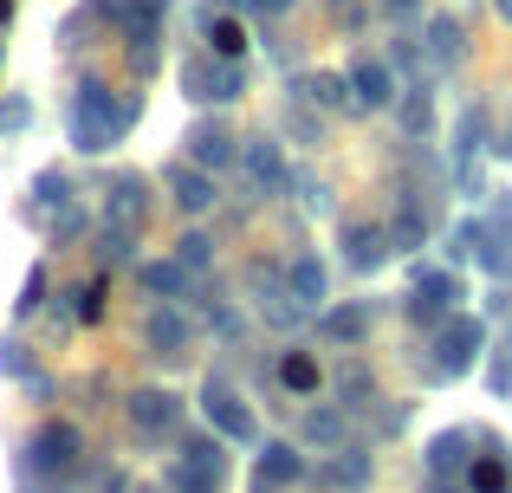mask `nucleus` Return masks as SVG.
Instances as JSON below:
<instances>
[{"instance_id":"41","label":"nucleus","mask_w":512,"mask_h":493,"mask_svg":"<svg viewBox=\"0 0 512 493\" xmlns=\"http://www.w3.org/2000/svg\"><path fill=\"white\" fill-rule=\"evenodd\" d=\"M234 7H247V13H286L292 0H234Z\"/></svg>"},{"instance_id":"26","label":"nucleus","mask_w":512,"mask_h":493,"mask_svg":"<svg viewBox=\"0 0 512 493\" xmlns=\"http://www.w3.org/2000/svg\"><path fill=\"white\" fill-rule=\"evenodd\" d=\"M338 396H344V409H363V403L376 396V377H370L363 364H350L344 377H338Z\"/></svg>"},{"instance_id":"7","label":"nucleus","mask_w":512,"mask_h":493,"mask_svg":"<svg viewBox=\"0 0 512 493\" xmlns=\"http://www.w3.org/2000/svg\"><path fill=\"white\" fill-rule=\"evenodd\" d=\"M175 416H182V403H175L169 390H137L130 396V429H137L143 442H163L175 429Z\"/></svg>"},{"instance_id":"34","label":"nucleus","mask_w":512,"mask_h":493,"mask_svg":"<svg viewBox=\"0 0 512 493\" xmlns=\"http://www.w3.org/2000/svg\"><path fill=\"white\" fill-rule=\"evenodd\" d=\"M98 253H104V260H124V253H130V228H111V221H104Z\"/></svg>"},{"instance_id":"1","label":"nucleus","mask_w":512,"mask_h":493,"mask_svg":"<svg viewBox=\"0 0 512 493\" xmlns=\"http://www.w3.org/2000/svg\"><path fill=\"white\" fill-rule=\"evenodd\" d=\"M137 117H143V104H137V98H111L98 78H85V85L72 91V143H78L85 156L111 150V143L124 137Z\"/></svg>"},{"instance_id":"18","label":"nucleus","mask_w":512,"mask_h":493,"mask_svg":"<svg viewBox=\"0 0 512 493\" xmlns=\"http://www.w3.org/2000/svg\"><path fill=\"white\" fill-rule=\"evenodd\" d=\"M318 331H325L331 344H363V331H370V312H363V305H338V312L318 318Z\"/></svg>"},{"instance_id":"28","label":"nucleus","mask_w":512,"mask_h":493,"mask_svg":"<svg viewBox=\"0 0 512 493\" xmlns=\"http://www.w3.org/2000/svg\"><path fill=\"white\" fill-rule=\"evenodd\" d=\"M422 234H428V221H422V208H402L396 221H389V241H396L402 253L409 247H422Z\"/></svg>"},{"instance_id":"16","label":"nucleus","mask_w":512,"mask_h":493,"mask_svg":"<svg viewBox=\"0 0 512 493\" xmlns=\"http://www.w3.org/2000/svg\"><path fill=\"white\" fill-rule=\"evenodd\" d=\"M143 292H156V299H182L188 292V266L182 260H143Z\"/></svg>"},{"instance_id":"36","label":"nucleus","mask_w":512,"mask_h":493,"mask_svg":"<svg viewBox=\"0 0 512 493\" xmlns=\"http://www.w3.org/2000/svg\"><path fill=\"white\" fill-rule=\"evenodd\" d=\"M78 299H85V305H78V318H85V325H98V318H104V279H91Z\"/></svg>"},{"instance_id":"32","label":"nucleus","mask_w":512,"mask_h":493,"mask_svg":"<svg viewBox=\"0 0 512 493\" xmlns=\"http://www.w3.org/2000/svg\"><path fill=\"white\" fill-rule=\"evenodd\" d=\"M169 487H175V493H214L221 481H208V474H195L188 461H175V468H169Z\"/></svg>"},{"instance_id":"9","label":"nucleus","mask_w":512,"mask_h":493,"mask_svg":"<svg viewBox=\"0 0 512 493\" xmlns=\"http://www.w3.org/2000/svg\"><path fill=\"white\" fill-rule=\"evenodd\" d=\"M169 195H175V208H182V215H208V208H214V169L175 163L169 169Z\"/></svg>"},{"instance_id":"43","label":"nucleus","mask_w":512,"mask_h":493,"mask_svg":"<svg viewBox=\"0 0 512 493\" xmlns=\"http://www.w3.org/2000/svg\"><path fill=\"white\" fill-rule=\"evenodd\" d=\"M13 20V0H0V26H7Z\"/></svg>"},{"instance_id":"13","label":"nucleus","mask_w":512,"mask_h":493,"mask_svg":"<svg viewBox=\"0 0 512 493\" xmlns=\"http://www.w3.org/2000/svg\"><path fill=\"white\" fill-rule=\"evenodd\" d=\"M305 474V461H299V448H286V442H266V455H260V468H253V493H279V487H292Z\"/></svg>"},{"instance_id":"27","label":"nucleus","mask_w":512,"mask_h":493,"mask_svg":"<svg viewBox=\"0 0 512 493\" xmlns=\"http://www.w3.org/2000/svg\"><path fill=\"white\" fill-rule=\"evenodd\" d=\"M325 481H338V487H363V481H370V455L344 448V461H331V468H325Z\"/></svg>"},{"instance_id":"6","label":"nucleus","mask_w":512,"mask_h":493,"mask_svg":"<svg viewBox=\"0 0 512 493\" xmlns=\"http://www.w3.org/2000/svg\"><path fill=\"white\" fill-rule=\"evenodd\" d=\"M182 143H188V163H201V169H227V163L240 156V137L221 124V117H201V124L188 130Z\"/></svg>"},{"instance_id":"38","label":"nucleus","mask_w":512,"mask_h":493,"mask_svg":"<svg viewBox=\"0 0 512 493\" xmlns=\"http://www.w3.org/2000/svg\"><path fill=\"white\" fill-rule=\"evenodd\" d=\"M409 318H415V325H441V299L415 292V299H409Z\"/></svg>"},{"instance_id":"3","label":"nucleus","mask_w":512,"mask_h":493,"mask_svg":"<svg viewBox=\"0 0 512 493\" xmlns=\"http://www.w3.org/2000/svg\"><path fill=\"white\" fill-rule=\"evenodd\" d=\"M240 85H247V78H240V65H234V59H221V65L188 59V65H182V91H188L195 104H234V98H240Z\"/></svg>"},{"instance_id":"25","label":"nucleus","mask_w":512,"mask_h":493,"mask_svg":"<svg viewBox=\"0 0 512 493\" xmlns=\"http://www.w3.org/2000/svg\"><path fill=\"white\" fill-rule=\"evenodd\" d=\"M461 448H467V435H461V429L435 435V442H428V474H454V461H461Z\"/></svg>"},{"instance_id":"20","label":"nucleus","mask_w":512,"mask_h":493,"mask_svg":"<svg viewBox=\"0 0 512 493\" xmlns=\"http://www.w3.org/2000/svg\"><path fill=\"white\" fill-rule=\"evenodd\" d=\"M428 52H435V65H454V59H461V26H454L448 13H435V20H428Z\"/></svg>"},{"instance_id":"29","label":"nucleus","mask_w":512,"mask_h":493,"mask_svg":"<svg viewBox=\"0 0 512 493\" xmlns=\"http://www.w3.org/2000/svg\"><path fill=\"white\" fill-rule=\"evenodd\" d=\"M415 292H428V299H461V286H454V273H435V266H415Z\"/></svg>"},{"instance_id":"19","label":"nucleus","mask_w":512,"mask_h":493,"mask_svg":"<svg viewBox=\"0 0 512 493\" xmlns=\"http://www.w3.org/2000/svg\"><path fill=\"white\" fill-rule=\"evenodd\" d=\"M111 221L117 228H137L143 221V176H117L111 182Z\"/></svg>"},{"instance_id":"24","label":"nucleus","mask_w":512,"mask_h":493,"mask_svg":"<svg viewBox=\"0 0 512 493\" xmlns=\"http://www.w3.org/2000/svg\"><path fill=\"white\" fill-rule=\"evenodd\" d=\"M279 383L286 390H318V357H305V351H286V364H279Z\"/></svg>"},{"instance_id":"8","label":"nucleus","mask_w":512,"mask_h":493,"mask_svg":"<svg viewBox=\"0 0 512 493\" xmlns=\"http://www.w3.org/2000/svg\"><path fill=\"white\" fill-rule=\"evenodd\" d=\"M389 253H396L389 228H376V221H344V260L357 266V273H376Z\"/></svg>"},{"instance_id":"22","label":"nucleus","mask_w":512,"mask_h":493,"mask_svg":"<svg viewBox=\"0 0 512 493\" xmlns=\"http://www.w3.org/2000/svg\"><path fill=\"white\" fill-rule=\"evenodd\" d=\"M305 442L312 448H344V416L338 409H312V416H305Z\"/></svg>"},{"instance_id":"2","label":"nucleus","mask_w":512,"mask_h":493,"mask_svg":"<svg viewBox=\"0 0 512 493\" xmlns=\"http://www.w3.org/2000/svg\"><path fill=\"white\" fill-rule=\"evenodd\" d=\"M480 344H487V325L480 318H448V325L435 331V377H461V370H474Z\"/></svg>"},{"instance_id":"23","label":"nucleus","mask_w":512,"mask_h":493,"mask_svg":"<svg viewBox=\"0 0 512 493\" xmlns=\"http://www.w3.org/2000/svg\"><path fill=\"white\" fill-rule=\"evenodd\" d=\"M208 46L221 52V59H240V52H247V33H240V20H234V13H221V20L208 13Z\"/></svg>"},{"instance_id":"15","label":"nucleus","mask_w":512,"mask_h":493,"mask_svg":"<svg viewBox=\"0 0 512 493\" xmlns=\"http://www.w3.org/2000/svg\"><path fill=\"white\" fill-rule=\"evenodd\" d=\"M325 286H331V279H325V266H318L312 253H299V260L286 266V292L299 305H325Z\"/></svg>"},{"instance_id":"21","label":"nucleus","mask_w":512,"mask_h":493,"mask_svg":"<svg viewBox=\"0 0 512 493\" xmlns=\"http://www.w3.org/2000/svg\"><path fill=\"white\" fill-rule=\"evenodd\" d=\"M182 461L195 474H208V481H221V442H214V435H188V442H182Z\"/></svg>"},{"instance_id":"45","label":"nucleus","mask_w":512,"mask_h":493,"mask_svg":"<svg viewBox=\"0 0 512 493\" xmlns=\"http://www.w3.org/2000/svg\"><path fill=\"white\" fill-rule=\"evenodd\" d=\"M506 156H512V143H506Z\"/></svg>"},{"instance_id":"40","label":"nucleus","mask_w":512,"mask_h":493,"mask_svg":"<svg viewBox=\"0 0 512 493\" xmlns=\"http://www.w3.org/2000/svg\"><path fill=\"white\" fill-rule=\"evenodd\" d=\"M305 208H318V215H331V189H325V182H305Z\"/></svg>"},{"instance_id":"39","label":"nucleus","mask_w":512,"mask_h":493,"mask_svg":"<svg viewBox=\"0 0 512 493\" xmlns=\"http://www.w3.org/2000/svg\"><path fill=\"white\" fill-rule=\"evenodd\" d=\"M428 117H435V111H428V98H415V104H409V111H402V124H409V130H415V137H422V130H428Z\"/></svg>"},{"instance_id":"35","label":"nucleus","mask_w":512,"mask_h":493,"mask_svg":"<svg viewBox=\"0 0 512 493\" xmlns=\"http://www.w3.org/2000/svg\"><path fill=\"white\" fill-rule=\"evenodd\" d=\"M0 377H33V364H26V344H0Z\"/></svg>"},{"instance_id":"30","label":"nucleus","mask_w":512,"mask_h":493,"mask_svg":"<svg viewBox=\"0 0 512 493\" xmlns=\"http://www.w3.org/2000/svg\"><path fill=\"white\" fill-rule=\"evenodd\" d=\"M208 253H214L208 234H182V241H175V260H182L188 273H201V266H208Z\"/></svg>"},{"instance_id":"10","label":"nucleus","mask_w":512,"mask_h":493,"mask_svg":"<svg viewBox=\"0 0 512 493\" xmlns=\"http://www.w3.org/2000/svg\"><path fill=\"white\" fill-rule=\"evenodd\" d=\"M350 91H357V111H389V104H396V78H389L383 59L350 65Z\"/></svg>"},{"instance_id":"37","label":"nucleus","mask_w":512,"mask_h":493,"mask_svg":"<svg viewBox=\"0 0 512 493\" xmlns=\"http://www.w3.org/2000/svg\"><path fill=\"white\" fill-rule=\"evenodd\" d=\"M26 124H33V104H26V98H7V104H0V130H26Z\"/></svg>"},{"instance_id":"14","label":"nucleus","mask_w":512,"mask_h":493,"mask_svg":"<svg viewBox=\"0 0 512 493\" xmlns=\"http://www.w3.org/2000/svg\"><path fill=\"white\" fill-rule=\"evenodd\" d=\"M163 13H169V0H124V33H130V46H156Z\"/></svg>"},{"instance_id":"42","label":"nucleus","mask_w":512,"mask_h":493,"mask_svg":"<svg viewBox=\"0 0 512 493\" xmlns=\"http://www.w3.org/2000/svg\"><path fill=\"white\" fill-rule=\"evenodd\" d=\"M389 13H422V0H383Z\"/></svg>"},{"instance_id":"31","label":"nucleus","mask_w":512,"mask_h":493,"mask_svg":"<svg viewBox=\"0 0 512 493\" xmlns=\"http://www.w3.org/2000/svg\"><path fill=\"white\" fill-rule=\"evenodd\" d=\"M474 493H506V461H474Z\"/></svg>"},{"instance_id":"5","label":"nucleus","mask_w":512,"mask_h":493,"mask_svg":"<svg viewBox=\"0 0 512 493\" xmlns=\"http://www.w3.org/2000/svg\"><path fill=\"white\" fill-rule=\"evenodd\" d=\"M201 416H208L227 442H253V435H260V429H253V416H247V403H240L227 383H208V390H201Z\"/></svg>"},{"instance_id":"11","label":"nucleus","mask_w":512,"mask_h":493,"mask_svg":"<svg viewBox=\"0 0 512 493\" xmlns=\"http://www.w3.org/2000/svg\"><path fill=\"white\" fill-rule=\"evenodd\" d=\"M240 163H247L253 189H266V195H279V189H286V156H279V143H273V137L240 143Z\"/></svg>"},{"instance_id":"17","label":"nucleus","mask_w":512,"mask_h":493,"mask_svg":"<svg viewBox=\"0 0 512 493\" xmlns=\"http://www.w3.org/2000/svg\"><path fill=\"white\" fill-rule=\"evenodd\" d=\"M305 98H318L325 111H357V91H350V72H318V78H305Z\"/></svg>"},{"instance_id":"12","label":"nucleus","mask_w":512,"mask_h":493,"mask_svg":"<svg viewBox=\"0 0 512 493\" xmlns=\"http://www.w3.org/2000/svg\"><path fill=\"white\" fill-rule=\"evenodd\" d=\"M143 344H150V357H188V318L163 305V312L143 318Z\"/></svg>"},{"instance_id":"44","label":"nucleus","mask_w":512,"mask_h":493,"mask_svg":"<svg viewBox=\"0 0 512 493\" xmlns=\"http://www.w3.org/2000/svg\"><path fill=\"white\" fill-rule=\"evenodd\" d=\"M500 20H506V26H512V0H500Z\"/></svg>"},{"instance_id":"33","label":"nucleus","mask_w":512,"mask_h":493,"mask_svg":"<svg viewBox=\"0 0 512 493\" xmlns=\"http://www.w3.org/2000/svg\"><path fill=\"white\" fill-rule=\"evenodd\" d=\"M39 299H46V266H33V273H26V292L13 299V312H39Z\"/></svg>"},{"instance_id":"4","label":"nucleus","mask_w":512,"mask_h":493,"mask_svg":"<svg viewBox=\"0 0 512 493\" xmlns=\"http://www.w3.org/2000/svg\"><path fill=\"white\" fill-rule=\"evenodd\" d=\"M78 455H85V442H78V429L72 422H39L33 429V468H46V474H65V468H78Z\"/></svg>"}]
</instances>
